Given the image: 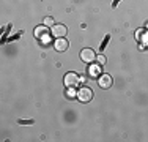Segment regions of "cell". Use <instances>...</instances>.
I'll return each instance as SVG.
<instances>
[{
  "instance_id": "obj_3",
  "label": "cell",
  "mask_w": 148,
  "mask_h": 142,
  "mask_svg": "<svg viewBox=\"0 0 148 142\" xmlns=\"http://www.w3.org/2000/svg\"><path fill=\"white\" fill-rule=\"evenodd\" d=\"M80 59H82L84 63H93L95 60H96V54H95L93 49L90 48H85L80 51Z\"/></svg>"
},
{
  "instance_id": "obj_2",
  "label": "cell",
  "mask_w": 148,
  "mask_h": 142,
  "mask_svg": "<svg viewBox=\"0 0 148 142\" xmlns=\"http://www.w3.org/2000/svg\"><path fill=\"white\" fill-rule=\"evenodd\" d=\"M52 32H49V28L46 26H41V27H38L36 30H35V37H36L41 43H49V35Z\"/></svg>"
},
{
  "instance_id": "obj_7",
  "label": "cell",
  "mask_w": 148,
  "mask_h": 142,
  "mask_svg": "<svg viewBox=\"0 0 148 142\" xmlns=\"http://www.w3.org/2000/svg\"><path fill=\"white\" fill-rule=\"evenodd\" d=\"M68 46H69V43L66 38H57V40H55V49H57L58 52H65L66 49H68Z\"/></svg>"
},
{
  "instance_id": "obj_5",
  "label": "cell",
  "mask_w": 148,
  "mask_h": 142,
  "mask_svg": "<svg viewBox=\"0 0 148 142\" xmlns=\"http://www.w3.org/2000/svg\"><path fill=\"white\" fill-rule=\"evenodd\" d=\"M80 82V77L76 73H66L65 76V85L66 87H77Z\"/></svg>"
},
{
  "instance_id": "obj_9",
  "label": "cell",
  "mask_w": 148,
  "mask_h": 142,
  "mask_svg": "<svg viewBox=\"0 0 148 142\" xmlns=\"http://www.w3.org/2000/svg\"><path fill=\"white\" fill-rule=\"evenodd\" d=\"M74 88H76V87H69V90L66 92V97H68V98H74V97H76V95H77Z\"/></svg>"
},
{
  "instance_id": "obj_6",
  "label": "cell",
  "mask_w": 148,
  "mask_h": 142,
  "mask_svg": "<svg viewBox=\"0 0 148 142\" xmlns=\"http://www.w3.org/2000/svg\"><path fill=\"white\" fill-rule=\"evenodd\" d=\"M98 85H99L101 88H104V90H107V88L112 87V77L109 76V74H101L99 77H98Z\"/></svg>"
},
{
  "instance_id": "obj_10",
  "label": "cell",
  "mask_w": 148,
  "mask_h": 142,
  "mask_svg": "<svg viewBox=\"0 0 148 142\" xmlns=\"http://www.w3.org/2000/svg\"><path fill=\"white\" fill-rule=\"evenodd\" d=\"M96 60L99 62V65H106V62H107V59H106L104 55H98V57H96Z\"/></svg>"
},
{
  "instance_id": "obj_11",
  "label": "cell",
  "mask_w": 148,
  "mask_h": 142,
  "mask_svg": "<svg viewBox=\"0 0 148 142\" xmlns=\"http://www.w3.org/2000/svg\"><path fill=\"white\" fill-rule=\"evenodd\" d=\"M91 73H99V68H91Z\"/></svg>"
},
{
  "instance_id": "obj_8",
  "label": "cell",
  "mask_w": 148,
  "mask_h": 142,
  "mask_svg": "<svg viewBox=\"0 0 148 142\" xmlns=\"http://www.w3.org/2000/svg\"><path fill=\"white\" fill-rule=\"evenodd\" d=\"M43 24L46 27H54L55 26V21H54V17H51V16H47V17H44V21H43Z\"/></svg>"
},
{
  "instance_id": "obj_1",
  "label": "cell",
  "mask_w": 148,
  "mask_h": 142,
  "mask_svg": "<svg viewBox=\"0 0 148 142\" xmlns=\"http://www.w3.org/2000/svg\"><path fill=\"white\" fill-rule=\"evenodd\" d=\"M77 98L82 103H88L93 99V90H91L90 87H87V85H84V87L79 88V92H77Z\"/></svg>"
},
{
  "instance_id": "obj_4",
  "label": "cell",
  "mask_w": 148,
  "mask_h": 142,
  "mask_svg": "<svg viewBox=\"0 0 148 142\" xmlns=\"http://www.w3.org/2000/svg\"><path fill=\"white\" fill-rule=\"evenodd\" d=\"M51 32H52V37H55V38H65L66 33H68V28L63 24H55Z\"/></svg>"
}]
</instances>
